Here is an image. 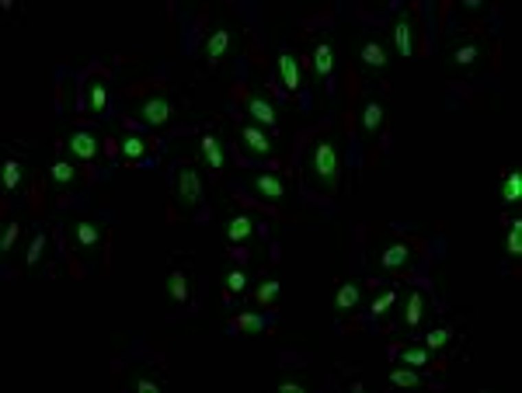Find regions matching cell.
<instances>
[{
	"label": "cell",
	"mask_w": 522,
	"mask_h": 393,
	"mask_svg": "<svg viewBox=\"0 0 522 393\" xmlns=\"http://www.w3.org/2000/svg\"><path fill=\"white\" fill-rule=\"evenodd\" d=\"M481 42H466V45H459L456 52H453V60L459 63V67H470V63H474V60H481Z\"/></svg>",
	"instance_id": "cell-26"
},
{
	"label": "cell",
	"mask_w": 522,
	"mask_h": 393,
	"mask_svg": "<svg viewBox=\"0 0 522 393\" xmlns=\"http://www.w3.org/2000/svg\"><path fill=\"white\" fill-rule=\"evenodd\" d=\"M501 199H505L508 205L522 202V171H515V167L501 175Z\"/></svg>",
	"instance_id": "cell-9"
},
{
	"label": "cell",
	"mask_w": 522,
	"mask_h": 393,
	"mask_svg": "<svg viewBox=\"0 0 522 393\" xmlns=\"http://www.w3.org/2000/svg\"><path fill=\"white\" fill-rule=\"evenodd\" d=\"M227 49H230V32H227V28H216L213 35H209V42H205V60L216 63Z\"/></svg>",
	"instance_id": "cell-15"
},
{
	"label": "cell",
	"mask_w": 522,
	"mask_h": 393,
	"mask_svg": "<svg viewBox=\"0 0 522 393\" xmlns=\"http://www.w3.org/2000/svg\"><path fill=\"white\" fill-rule=\"evenodd\" d=\"M136 390H150V393H157V390H161V383H153L150 376H139V379H136Z\"/></svg>",
	"instance_id": "cell-37"
},
{
	"label": "cell",
	"mask_w": 522,
	"mask_h": 393,
	"mask_svg": "<svg viewBox=\"0 0 522 393\" xmlns=\"http://www.w3.org/2000/svg\"><path fill=\"white\" fill-rule=\"evenodd\" d=\"M87 104H91L94 111H101L104 104H109V87H104L101 80H94V84H87Z\"/></svg>",
	"instance_id": "cell-27"
},
{
	"label": "cell",
	"mask_w": 522,
	"mask_h": 393,
	"mask_svg": "<svg viewBox=\"0 0 522 393\" xmlns=\"http://www.w3.org/2000/svg\"><path fill=\"white\" fill-rule=\"evenodd\" d=\"M407 258H411V247H407V244H387L383 254H380V265H383V268H404Z\"/></svg>",
	"instance_id": "cell-16"
},
{
	"label": "cell",
	"mask_w": 522,
	"mask_h": 393,
	"mask_svg": "<svg viewBox=\"0 0 522 393\" xmlns=\"http://www.w3.org/2000/svg\"><path fill=\"white\" fill-rule=\"evenodd\" d=\"M70 150H73V157H80V160H94V157H98V139L80 129V133L70 136Z\"/></svg>",
	"instance_id": "cell-10"
},
{
	"label": "cell",
	"mask_w": 522,
	"mask_h": 393,
	"mask_svg": "<svg viewBox=\"0 0 522 393\" xmlns=\"http://www.w3.org/2000/svg\"><path fill=\"white\" fill-rule=\"evenodd\" d=\"M230 327H234V330H261V327H265V320H261L258 313H240Z\"/></svg>",
	"instance_id": "cell-31"
},
{
	"label": "cell",
	"mask_w": 522,
	"mask_h": 393,
	"mask_svg": "<svg viewBox=\"0 0 522 393\" xmlns=\"http://www.w3.org/2000/svg\"><path fill=\"white\" fill-rule=\"evenodd\" d=\"M198 153L205 157V164L213 167V171H220V167L227 164V157H223V146H220V139H216L213 133H202V139H198Z\"/></svg>",
	"instance_id": "cell-6"
},
{
	"label": "cell",
	"mask_w": 522,
	"mask_h": 393,
	"mask_svg": "<svg viewBox=\"0 0 522 393\" xmlns=\"http://www.w3.org/2000/svg\"><path fill=\"white\" fill-rule=\"evenodd\" d=\"M505 254L515 261V258H522V219H512V230H508V237H505Z\"/></svg>",
	"instance_id": "cell-23"
},
{
	"label": "cell",
	"mask_w": 522,
	"mask_h": 393,
	"mask_svg": "<svg viewBox=\"0 0 522 393\" xmlns=\"http://www.w3.org/2000/svg\"><path fill=\"white\" fill-rule=\"evenodd\" d=\"M73 240H77V247H94V244L101 240V230L94 227V223H77Z\"/></svg>",
	"instance_id": "cell-24"
},
{
	"label": "cell",
	"mask_w": 522,
	"mask_h": 393,
	"mask_svg": "<svg viewBox=\"0 0 522 393\" xmlns=\"http://www.w3.org/2000/svg\"><path fill=\"white\" fill-rule=\"evenodd\" d=\"M359 56H362V63L365 67H373V70H383L387 67V52H383V45L380 42H362V49H359Z\"/></svg>",
	"instance_id": "cell-17"
},
{
	"label": "cell",
	"mask_w": 522,
	"mask_h": 393,
	"mask_svg": "<svg viewBox=\"0 0 522 393\" xmlns=\"http://www.w3.org/2000/svg\"><path fill=\"white\" fill-rule=\"evenodd\" d=\"M400 366H411V369H425L429 366V348H404L400 352Z\"/></svg>",
	"instance_id": "cell-25"
},
{
	"label": "cell",
	"mask_w": 522,
	"mask_h": 393,
	"mask_svg": "<svg viewBox=\"0 0 522 393\" xmlns=\"http://www.w3.org/2000/svg\"><path fill=\"white\" fill-rule=\"evenodd\" d=\"M380 126H383V104L370 98V101L362 104V129H365V133H376Z\"/></svg>",
	"instance_id": "cell-18"
},
{
	"label": "cell",
	"mask_w": 522,
	"mask_h": 393,
	"mask_svg": "<svg viewBox=\"0 0 522 393\" xmlns=\"http://www.w3.org/2000/svg\"><path fill=\"white\" fill-rule=\"evenodd\" d=\"M18 234H21L18 223H8V227H4V237H0V251H11L14 240H18Z\"/></svg>",
	"instance_id": "cell-35"
},
{
	"label": "cell",
	"mask_w": 522,
	"mask_h": 393,
	"mask_svg": "<svg viewBox=\"0 0 522 393\" xmlns=\"http://www.w3.org/2000/svg\"><path fill=\"white\" fill-rule=\"evenodd\" d=\"M422 379H425V376L418 372V369H394V372H390V383H394V386H418Z\"/></svg>",
	"instance_id": "cell-29"
},
{
	"label": "cell",
	"mask_w": 522,
	"mask_h": 393,
	"mask_svg": "<svg viewBox=\"0 0 522 393\" xmlns=\"http://www.w3.org/2000/svg\"><path fill=\"white\" fill-rule=\"evenodd\" d=\"M251 234H254V223H251V216L237 212V216H230V219H227V240H230V244H244Z\"/></svg>",
	"instance_id": "cell-7"
},
{
	"label": "cell",
	"mask_w": 522,
	"mask_h": 393,
	"mask_svg": "<svg viewBox=\"0 0 522 393\" xmlns=\"http://www.w3.org/2000/svg\"><path fill=\"white\" fill-rule=\"evenodd\" d=\"M178 199H181L185 209H195V202L202 199V178L192 171V167L178 171Z\"/></svg>",
	"instance_id": "cell-3"
},
{
	"label": "cell",
	"mask_w": 522,
	"mask_h": 393,
	"mask_svg": "<svg viewBox=\"0 0 522 393\" xmlns=\"http://www.w3.org/2000/svg\"><path fill=\"white\" fill-rule=\"evenodd\" d=\"M73 178H77L73 164H67V160H52V164H49V181H52V185H70Z\"/></svg>",
	"instance_id": "cell-21"
},
{
	"label": "cell",
	"mask_w": 522,
	"mask_h": 393,
	"mask_svg": "<svg viewBox=\"0 0 522 393\" xmlns=\"http://www.w3.org/2000/svg\"><path fill=\"white\" fill-rule=\"evenodd\" d=\"M394 45H397V52H400V56H411V52H414V42H411V25H407V18H397V21H394Z\"/></svg>",
	"instance_id": "cell-19"
},
{
	"label": "cell",
	"mask_w": 522,
	"mask_h": 393,
	"mask_svg": "<svg viewBox=\"0 0 522 393\" xmlns=\"http://www.w3.org/2000/svg\"><path fill=\"white\" fill-rule=\"evenodd\" d=\"M251 188L261 195V199H269V202H282L286 199V181L279 175H258L251 181Z\"/></svg>",
	"instance_id": "cell-4"
},
{
	"label": "cell",
	"mask_w": 522,
	"mask_h": 393,
	"mask_svg": "<svg viewBox=\"0 0 522 393\" xmlns=\"http://www.w3.org/2000/svg\"><path fill=\"white\" fill-rule=\"evenodd\" d=\"M422 313H425V296H422V293H407L404 324H407V327H418V324H422Z\"/></svg>",
	"instance_id": "cell-20"
},
{
	"label": "cell",
	"mask_w": 522,
	"mask_h": 393,
	"mask_svg": "<svg viewBox=\"0 0 522 393\" xmlns=\"http://www.w3.org/2000/svg\"><path fill=\"white\" fill-rule=\"evenodd\" d=\"M136 115H139L146 126H168L171 115H174V101H171L168 94H153V98H146V101L136 108Z\"/></svg>",
	"instance_id": "cell-2"
},
{
	"label": "cell",
	"mask_w": 522,
	"mask_h": 393,
	"mask_svg": "<svg viewBox=\"0 0 522 393\" xmlns=\"http://www.w3.org/2000/svg\"><path fill=\"white\" fill-rule=\"evenodd\" d=\"M397 300V293L394 289H387V293H380L376 300H373V317H383L387 310H390V303Z\"/></svg>",
	"instance_id": "cell-34"
},
{
	"label": "cell",
	"mask_w": 522,
	"mask_h": 393,
	"mask_svg": "<svg viewBox=\"0 0 522 393\" xmlns=\"http://www.w3.org/2000/svg\"><path fill=\"white\" fill-rule=\"evenodd\" d=\"M168 296H171L174 303H185V300H188V271H185V268H171V275H168Z\"/></svg>",
	"instance_id": "cell-13"
},
{
	"label": "cell",
	"mask_w": 522,
	"mask_h": 393,
	"mask_svg": "<svg viewBox=\"0 0 522 393\" xmlns=\"http://www.w3.org/2000/svg\"><path fill=\"white\" fill-rule=\"evenodd\" d=\"M341 167H345V153H341V143L324 136L310 146L306 153V181L310 188H321V192H334L338 181H341Z\"/></svg>",
	"instance_id": "cell-1"
},
{
	"label": "cell",
	"mask_w": 522,
	"mask_h": 393,
	"mask_svg": "<svg viewBox=\"0 0 522 393\" xmlns=\"http://www.w3.org/2000/svg\"><path fill=\"white\" fill-rule=\"evenodd\" d=\"M247 115H254L261 126L275 129V108H272L265 98H247Z\"/></svg>",
	"instance_id": "cell-12"
},
{
	"label": "cell",
	"mask_w": 522,
	"mask_h": 393,
	"mask_svg": "<svg viewBox=\"0 0 522 393\" xmlns=\"http://www.w3.org/2000/svg\"><path fill=\"white\" fill-rule=\"evenodd\" d=\"M143 153H146V143H143L139 136H126V139H122V157H126V160H139Z\"/></svg>",
	"instance_id": "cell-30"
},
{
	"label": "cell",
	"mask_w": 522,
	"mask_h": 393,
	"mask_svg": "<svg viewBox=\"0 0 522 393\" xmlns=\"http://www.w3.org/2000/svg\"><path fill=\"white\" fill-rule=\"evenodd\" d=\"M223 282H227V293H244V286H247V275H244L240 268H230Z\"/></svg>",
	"instance_id": "cell-32"
},
{
	"label": "cell",
	"mask_w": 522,
	"mask_h": 393,
	"mask_svg": "<svg viewBox=\"0 0 522 393\" xmlns=\"http://www.w3.org/2000/svg\"><path fill=\"white\" fill-rule=\"evenodd\" d=\"M240 139H244V146H247L251 153H258V157H269V153H272L269 136L261 133L258 126H244V129H240Z\"/></svg>",
	"instance_id": "cell-8"
},
{
	"label": "cell",
	"mask_w": 522,
	"mask_h": 393,
	"mask_svg": "<svg viewBox=\"0 0 522 393\" xmlns=\"http://www.w3.org/2000/svg\"><path fill=\"white\" fill-rule=\"evenodd\" d=\"M334 306L345 313V310H355L359 306V286L355 282H345L338 293H334Z\"/></svg>",
	"instance_id": "cell-22"
},
{
	"label": "cell",
	"mask_w": 522,
	"mask_h": 393,
	"mask_svg": "<svg viewBox=\"0 0 522 393\" xmlns=\"http://www.w3.org/2000/svg\"><path fill=\"white\" fill-rule=\"evenodd\" d=\"M449 341H453V327H435V330H429L425 348H429V352H435V348H446Z\"/></svg>",
	"instance_id": "cell-28"
},
{
	"label": "cell",
	"mask_w": 522,
	"mask_h": 393,
	"mask_svg": "<svg viewBox=\"0 0 522 393\" xmlns=\"http://www.w3.org/2000/svg\"><path fill=\"white\" fill-rule=\"evenodd\" d=\"M313 70H317L328 84H331V70H334V52L328 42H317V49H313Z\"/></svg>",
	"instance_id": "cell-11"
},
{
	"label": "cell",
	"mask_w": 522,
	"mask_h": 393,
	"mask_svg": "<svg viewBox=\"0 0 522 393\" xmlns=\"http://www.w3.org/2000/svg\"><path fill=\"white\" fill-rule=\"evenodd\" d=\"M275 70H279V80L286 84V91L293 94V91H299V60H296V56L293 52H282L279 56V60H275Z\"/></svg>",
	"instance_id": "cell-5"
},
{
	"label": "cell",
	"mask_w": 522,
	"mask_h": 393,
	"mask_svg": "<svg viewBox=\"0 0 522 393\" xmlns=\"http://www.w3.org/2000/svg\"><path fill=\"white\" fill-rule=\"evenodd\" d=\"M21 178H25V167L18 157H8L4 160V175H0V181H4V192H18L21 188Z\"/></svg>",
	"instance_id": "cell-14"
},
{
	"label": "cell",
	"mask_w": 522,
	"mask_h": 393,
	"mask_svg": "<svg viewBox=\"0 0 522 393\" xmlns=\"http://www.w3.org/2000/svg\"><path fill=\"white\" fill-rule=\"evenodd\" d=\"M279 289H282L279 282H261L258 293H254V300H258V303H275V300H279Z\"/></svg>",
	"instance_id": "cell-33"
},
{
	"label": "cell",
	"mask_w": 522,
	"mask_h": 393,
	"mask_svg": "<svg viewBox=\"0 0 522 393\" xmlns=\"http://www.w3.org/2000/svg\"><path fill=\"white\" fill-rule=\"evenodd\" d=\"M42 247H45V234H35V237H32V244H28L25 261H28V265H35V261H38V254H42Z\"/></svg>",
	"instance_id": "cell-36"
},
{
	"label": "cell",
	"mask_w": 522,
	"mask_h": 393,
	"mask_svg": "<svg viewBox=\"0 0 522 393\" xmlns=\"http://www.w3.org/2000/svg\"><path fill=\"white\" fill-rule=\"evenodd\" d=\"M279 390H289V393H303V383H296V379H282V383H279Z\"/></svg>",
	"instance_id": "cell-38"
}]
</instances>
